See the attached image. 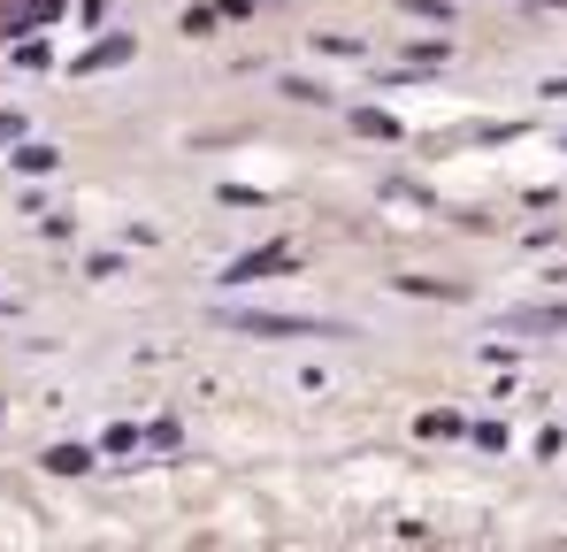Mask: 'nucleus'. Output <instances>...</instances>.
Segmentation results:
<instances>
[{
	"label": "nucleus",
	"instance_id": "obj_9",
	"mask_svg": "<svg viewBox=\"0 0 567 552\" xmlns=\"http://www.w3.org/2000/svg\"><path fill=\"white\" fill-rule=\"evenodd\" d=\"M353 131H369V139H391L399 123H391V115H377V108H361V115H353Z\"/></svg>",
	"mask_w": 567,
	"mask_h": 552
},
{
	"label": "nucleus",
	"instance_id": "obj_5",
	"mask_svg": "<svg viewBox=\"0 0 567 552\" xmlns=\"http://www.w3.org/2000/svg\"><path fill=\"white\" fill-rule=\"evenodd\" d=\"M514 330H529V338H537V330H567V307H522Z\"/></svg>",
	"mask_w": 567,
	"mask_h": 552
},
{
	"label": "nucleus",
	"instance_id": "obj_2",
	"mask_svg": "<svg viewBox=\"0 0 567 552\" xmlns=\"http://www.w3.org/2000/svg\"><path fill=\"white\" fill-rule=\"evenodd\" d=\"M277 269H291V246H254V254H238L230 269H223V284H261V276H277Z\"/></svg>",
	"mask_w": 567,
	"mask_h": 552
},
{
	"label": "nucleus",
	"instance_id": "obj_6",
	"mask_svg": "<svg viewBox=\"0 0 567 552\" xmlns=\"http://www.w3.org/2000/svg\"><path fill=\"white\" fill-rule=\"evenodd\" d=\"M47 468H54V476H85V468H93V453H85V446H54V453H47Z\"/></svg>",
	"mask_w": 567,
	"mask_h": 552
},
{
	"label": "nucleus",
	"instance_id": "obj_4",
	"mask_svg": "<svg viewBox=\"0 0 567 552\" xmlns=\"http://www.w3.org/2000/svg\"><path fill=\"white\" fill-rule=\"evenodd\" d=\"M115 62H131V39H100V47L85 54V62H78V70L93 78V70H115Z\"/></svg>",
	"mask_w": 567,
	"mask_h": 552
},
{
	"label": "nucleus",
	"instance_id": "obj_1",
	"mask_svg": "<svg viewBox=\"0 0 567 552\" xmlns=\"http://www.w3.org/2000/svg\"><path fill=\"white\" fill-rule=\"evenodd\" d=\"M230 330H246V338H338L330 323H315V315H254V307H230L223 315Z\"/></svg>",
	"mask_w": 567,
	"mask_h": 552
},
{
	"label": "nucleus",
	"instance_id": "obj_3",
	"mask_svg": "<svg viewBox=\"0 0 567 552\" xmlns=\"http://www.w3.org/2000/svg\"><path fill=\"white\" fill-rule=\"evenodd\" d=\"M8 162H16L23 177H47V170H54L62 154H54V146H39V139H16V154H8Z\"/></svg>",
	"mask_w": 567,
	"mask_h": 552
},
{
	"label": "nucleus",
	"instance_id": "obj_8",
	"mask_svg": "<svg viewBox=\"0 0 567 552\" xmlns=\"http://www.w3.org/2000/svg\"><path fill=\"white\" fill-rule=\"evenodd\" d=\"M461 430H468L461 415H422V438H461Z\"/></svg>",
	"mask_w": 567,
	"mask_h": 552
},
{
	"label": "nucleus",
	"instance_id": "obj_7",
	"mask_svg": "<svg viewBox=\"0 0 567 552\" xmlns=\"http://www.w3.org/2000/svg\"><path fill=\"white\" fill-rule=\"evenodd\" d=\"M399 292H422V299H461L453 284H437V276H399Z\"/></svg>",
	"mask_w": 567,
	"mask_h": 552
},
{
	"label": "nucleus",
	"instance_id": "obj_10",
	"mask_svg": "<svg viewBox=\"0 0 567 552\" xmlns=\"http://www.w3.org/2000/svg\"><path fill=\"white\" fill-rule=\"evenodd\" d=\"M8 139H23V123H16V115H0V146H8Z\"/></svg>",
	"mask_w": 567,
	"mask_h": 552
}]
</instances>
